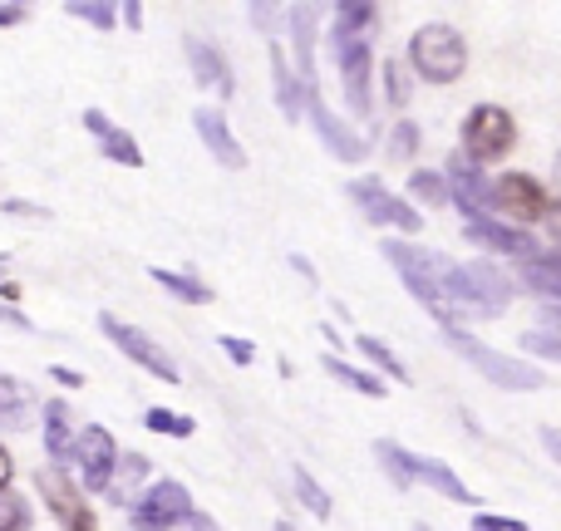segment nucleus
Wrapping results in <instances>:
<instances>
[{"label":"nucleus","mask_w":561,"mask_h":531,"mask_svg":"<svg viewBox=\"0 0 561 531\" xmlns=\"http://www.w3.org/2000/svg\"><path fill=\"white\" fill-rule=\"evenodd\" d=\"M148 276H153V286H163L173 300H187V305H213V286H207V280H197V276H187V270L153 266Z\"/></svg>","instance_id":"nucleus-26"},{"label":"nucleus","mask_w":561,"mask_h":531,"mask_svg":"<svg viewBox=\"0 0 561 531\" xmlns=\"http://www.w3.org/2000/svg\"><path fill=\"white\" fill-rule=\"evenodd\" d=\"M330 55L340 65V89H345L350 118H375V55H369V35H350V30L330 25Z\"/></svg>","instance_id":"nucleus-6"},{"label":"nucleus","mask_w":561,"mask_h":531,"mask_svg":"<svg viewBox=\"0 0 561 531\" xmlns=\"http://www.w3.org/2000/svg\"><path fill=\"white\" fill-rule=\"evenodd\" d=\"M69 463L79 467V483L84 493H104L108 477H114V463H118V443L104 424H89L75 434V448H69Z\"/></svg>","instance_id":"nucleus-12"},{"label":"nucleus","mask_w":561,"mask_h":531,"mask_svg":"<svg viewBox=\"0 0 561 531\" xmlns=\"http://www.w3.org/2000/svg\"><path fill=\"white\" fill-rule=\"evenodd\" d=\"M523 349L537 359H557L561 365V335H547V330H523Z\"/></svg>","instance_id":"nucleus-37"},{"label":"nucleus","mask_w":561,"mask_h":531,"mask_svg":"<svg viewBox=\"0 0 561 531\" xmlns=\"http://www.w3.org/2000/svg\"><path fill=\"white\" fill-rule=\"evenodd\" d=\"M306 118L316 124V134H320V143L330 148V158H340V163H350V168L369 158V143L359 138V128L350 124L345 114H335V108H330L320 94L306 99Z\"/></svg>","instance_id":"nucleus-13"},{"label":"nucleus","mask_w":561,"mask_h":531,"mask_svg":"<svg viewBox=\"0 0 561 531\" xmlns=\"http://www.w3.org/2000/svg\"><path fill=\"white\" fill-rule=\"evenodd\" d=\"M183 49H187V65H193V79L203 89H213L217 99H232L237 94V79H232V65L227 55L203 35H183Z\"/></svg>","instance_id":"nucleus-16"},{"label":"nucleus","mask_w":561,"mask_h":531,"mask_svg":"<svg viewBox=\"0 0 561 531\" xmlns=\"http://www.w3.org/2000/svg\"><path fill=\"white\" fill-rule=\"evenodd\" d=\"M99 330H104V339H114V349L124 359H134L138 369H148L153 379H163V384H183V369H178V359L168 355L163 345H158L148 330L128 325V320H118L114 310H99Z\"/></svg>","instance_id":"nucleus-9"},{"label":"nucleus","mask_w":561,"mask_h":531,"mask_svg":"<svg viewBox=\"0 0 561 531\" xmlns=\"http://www.w3.org/2000/svg\"><path fill=\"white\" fill-rule=\"evenodd\" d=\"M65 15L79 20V25H94V30H114L118 25V5H108V0H69Z\"/></svg>","instance_id":"nucleus-33"},{"label":"nucleus","mask_w":561,"mask_h":531,"mask_svg":"<svg viewBox=\"0 0 561 531\" xmlns=\"http://www.w3.org/2000/svg\"><path fill=\"white\" fill-rule=\"evenodd\" d=\"M217 345H222V355L232 359L237 369H252V365H256V345H252V339H242V335H222Z\"/></svg>","instance_id":"nucleus-38"},{"label":"nucleus","mask_w":561,"mask_h":531,"mask_svg":"<svg viewBox=\"0 0 561 531\" xmlns=\"http://www.w3.org/2000/svg\"><path fill=\"white\" fill-rule=\"evenodd\" d=\"M542 448L561 463V428H542Z\"/></svg>","instance_id":"nucleus-49"},{"label":"nucleus","mask_w":561,"mask_h":531,"mask_svg":"<svg viewBox=\"0 0 561 531\" xmlns=\"http://www.w3.org/2000/svg\"><path fill=\"white\" fill-rule=\"evenodd\" d=\"M193 128H197V138L207 143V153H213L217 163L232 168V173H242V168H247V148L237 143V134H232V124H227L222 108H213V104L193 108Z\"/></svg>","instance_id":"nucleus-17"},{"label":"nucleus","mask_w":561,"mask_h":531,"mask_svg":"<svg viewBox=\"0 0 561 531\" xmlns=\"http://www.w3.org/2000/svg\"><path fill=\"white\" fill-rule=\"evenodd\" d=\"M272 84H276V108L296 124V118H306V84H300V74L290 69V55L280 39H272Z\"/></svg>","instance_id":"nucleus-21"},{"label":"nucleus","mask_w":561,"mask_h":531,"mask_svg":"<svg viewBox=\"0 0 561 531\" xmlns=\"http://www.w3.org/2000/svg\"><path fill=\"white\" fill-rule=\"evenodd\" d=\"M316 5H286V30H290V45H296V74L306 84V94H320L316 84Z\"/></svg>","instance_id":"nucleus-20"},{"label":"nucleus","mask_w":561,"mask_h":531,"mask_svg":"<svg viewBox=\"0 0 561 531\" xmlns=\"http://www.w3.org/2000/svg\"><path fill=\"white\" fill-rule=\"evenodd\" d=\"M458 143H463L458 153L488 173V168L503 163L517 148V118L507 114L503 104H473L463 114V124H458Z\"/></svg>","instance_id":"nucleus-5"},{"label":"nucleus","mask_w":561,"mask_h":531,"mask_svg":"<svg viewBox=\"0 0 561 531\" xmlns=\"http://www.w3.org/2000/svg\"><path fill=\"white\" fill-rule=\"evenodd\" d=\"M355 349H359V359H365L369 369H375L379 379H409V369H404V359L394 355V349L385 345V339H375V335H355Z\"/></svg>","instance_id":"nucleus-27"},{"label":"nucleus","mask_w":561,"mask_h":531,"mask_svg":"<svg viewBox=\"0 0 561 531\" xmlns=\"http://www.w3.org/2000/svg\"><path fill=\"white\" fill-rule=\"evenodd\" d=\"M414 531H428V527H424V522H414Z\"/></svg>","instance_id":"nucleus-55"},{"label":"nucleus","mask_w":561,"mask_h":531,"mask_svg":"<svg viewBox=\"0 0 561 531\" xmlns=\"http://www.w3.org/2000/svg\"><path fill=\"white\" fill-rule=\"evenodd\" d=\"M10 477H15V458H10V448L0 443V493L10 487Z\"/></svg>","instance_id":"nucleus-48"},{"label":"nucleus","mask_w":561,"mask_h":531,"mask_svg":"<svg viewBox=\"0 0 561 531\" xmlns=\"http://www.w3.org/2000/svg\"><path fill=\"white\" fill-rule=\"evenodd\" d=\"M409 197H419L424 207H448V183L438 168H414L409 173Z\"/></svg>","instance_id":"nucleus-31"},{"label":"nucleus","mask_w":561,"mask_h":531,"mask_svg":"<svg viewBox=\"0 0 561 531\" xmlns=\"http://www.w3.org/2000/svg\"><path fill=\"white\" fill-rule=\"evenodd\" d=\"M272 531H296V527H290V522H276V527H272Z\"/></svg>","instance_id":"nucleus-54"},{"label":"nucleus","mask_w":561,"mask_h":531,"mask_svg":"<svg viewBox=\"0 0 561 531\" xmlns=\"http://www.w3.org/2000/svg\"><path fill=\"white\" fill-rule=\"evenodd\" d=\"M193 512H197V503L178 477H153L148 493L128 507V527L134 531H173V527H187Z\"/></svg>","instance_id":"nucleus-10"},{"label":"nucleus","mask_w":561,"mask_h":531,"mask_svg":"<svg viewBox=\"0 0 561 531\" xmlns=\"http://www.w3.org/2000/svg\"><path fill=\"white\" fill-rule=\"evenodd\" d=\"M542 232H547V246H552V252H561V203H547Z\"/></svg>","instance_id":"nucleus-43"},{"label":"nucleus","mask_w":561,"mask_h":531,"mask_svg":"<svg viewBox=\"0 0 561 531\" xmlns=\"http://www.w3.org/2000/svg\"><path fill=\"white\" fill-rule=\"evenodd\" d=\"M35 487L45 493L49 512H55V522L65 527V531H99V517H94V507H89V497L79 493L75 477H69L59 463L55 467H39Z\"/></svg>","instance_id":"nucleus-11"},{"label":"nucleus","mask_w":561,"mask_h":531,"mask_svg":"<svg viewBox=\"0 0 561 531\" xmlns=\"http://www.w3.org/2000/svg\"><path fill=\"white\" fill-rule=\"evenodd\" d=\"M290 266H296V270H300V276H306V280H310V286H316V266H310V262H306V256H290Z\"/></svg>","instance_id":"nucleus-51"},{"label":"nucleus","mask_w":561,"mask_h":531,"mask_svg":"<svg viewBox=\"0 0 561 531\" xmlns=\"http://www.w3.org/2000/svg\"><path fill=\"white\" fill-rule=\"evenodd\" d=\"M148 483H153V463H148L144 453H118L114 477H108V487H104V493L114 497L118 507H134L138 497L148 493Z\"/></svg>","instance_id":"nucleus-22"},{"label":"nucleus","mask_w":561,"mask_h":531,"mask_svg":"<svg viewBox=\"0 0 561 531\" xmlns=\"http://www.w3.org/2000/svg\"><path fill=\"white\" fill-rule=\"evenodd\" d=\"M39 414H45V453L55 458V463H65L69 448H75V418H69V404L65 399H49Z\"/></svg>","instance_id":"nucleus-24"},{"label":"nucleus","mask_w":561,"mask_h":531,"mask_svg":"<svg viewBox=\"0 0 561 531\" xmlns=\"http://www.w3.org/2000/svg\"><path fill=\"white\" fill-rule=\"evenodd\" d=\"M379 256H385V262L394 266V276L404 280L409 296H414L419 305H424L428 315L438 320V330H444V325H458L454 310H448V305H444V296H438V270L448 266V256H444V252H428V246L409 242V236H385V242H379Z\"/></svg>","instance_id":"nucleus-3"},{"label":"nucleus","mask_w":561,"mask_h":531,"mask_svg":"<svg viewBox=\"0 0 561 531\" xmlns=\"http://www.w3.org/2000/svg\"><path fill=\"white\" fill-rule=\"evenodd\" d=\"M409 483H414V487H434V493H438V497H448V503L478 507L473 487H468L463 477H458L454 467L444 463V458H424V453H409Z\"/></svg>","instance_id":"nucleus-19"},{"label":"nucleus","mask_w":561,"mask_h":531,"mask_svg":"<svg viewBox=\"0 0 561 531\" xmlns=\"http://www.w3.org/2000/svg\"><path fill=\"white\" fill-rule=\"evenodd\" d=\"M0 325H10V330H25V335H30V330H35V320H30L20 305H5V300H0Z\"/></svg>","instance_id":"nucleus-45"},{"label":"nucleus","mask_w":561,"mask_h":531,"mask_svg":"<svg viewBox=\"0 0 561 531\" xmlns=\"http://www.w3.org/2000/svg\"><path fill=\"white\" fill-rule=\"evenodd\" d=\"M488 217L507 227H527L542 222L547 217V187L537 183L533 173H503V177H488Z\"/></svg>","instance_id":"nucleus-7"},{"label":"nucleus","mask_w":561,"mask_h":531,"mask_svg":"<svg viewBox=\"0 0 561 531\" xmlns=\"http://www.w3.org/2000/svg\"><path fill=\"white\" fill-rule=\"evenodd\" d=\"M345 193H350V203H355L359 212H365V222H369V227H389V232H404L409 242H414L419 227H424L419 207L409 203V197L389 193V187L379 183L375 173H369V177H350Z\"/></svg>","instance_id":"nucleus-8"},{"label":"nucleus","mask_w":561,"mask_h":531,"mask_svg":"<svg viewBox=\"0 0 561 531\" xmlns=\"http://www.w3.org/2000/svg\"><path fill=\"white\" fill-rule=\"evenodd\" d=\"M5 266H10V256H5V252H0V276H5Z\"/></svg>","instance_id":"nucleus-53"},{"label":"nucleus","mask_w":561,"mask_h":531,"mask_svg":"<svg viewBox=\"0 0 561 531\" xmlns=\"http://www.w3.org/2000/svg\"><path fill=\"white\" fill-rule=\"evenodd\" d=\"M30 522H35L30 497L15 493V487H5V493H0V531H30Z\"/></svg>","instance_id":"nucleus-34"},{"label":"nucleus","mask_w":561,"mask_h":531,"mask_svg":"<svg viewBox=\"0 0 561 531\" xmlns=\"http://www.w3.org/2000/svg\"><path fill=\"white\" fill-rule=\"evenodd\" d=\"M444 183H448V203L468 217V222H488V173L473 168L463 153H454L444 163Z\"/></svg>","instance_id":"nucleus-15"},{"label":"nucleus","mask_w":561,"mask_h":531,"mask_svg":"<svg viewBox=\"0 0 561 531\" xmlns=\"http://www.w3.org/2000/svg\"><path fill=\"white\" fill-rule=\"evenodd\" d=\"M187 531H217V522L207 512H193V517H187Z\"/></svg>","instance_id":"nucleus-50"},{"label":"nucleus","mask_w":561,"mask_h":531,"mask_svg":"<svg viewBox=\"0 0 561 531\" xmlns=\"http://www.w3.org/2000/svg\"><path fill=\"white\" fill-rule=\"evenodd\" d=\"M320 365H325L330 379H340L345 389H355V394H365V399H385L389 394V384L375 374V369H359V365H350V359H340V355H325Z\"/></svg>","instance_id":"nucleus-25"},{"label":"nucleus","mask_w":561,"mask_h":531,"mask_svg":"<svg viewBox=\"0 0 561 531\" xmlns=\"http://www.w3.org/2000/svg\"><path fill=\"white\" fill-rule=\"evenodd\" d=\"M468 69V39L448 20H428L409 35V74H419L424 84H454Z\"/></svg>","instance_id":"nucleus-4"},{"label":"nucleus","mask_w":561,"mask_h":531,"mask_svg":"<svg viewBox=\"0 0 561 531\" xmlns=\"http://www.w3.org/2000/svg\"><path fill=\"white\" fill-rule=\"evenodd\" d=\"M335 25L350 30V35H369L379 25V5L375 0H340L335 5Z\"/></svg>","instance_id":"nucleus-29"},{"label":"nucleus","mask_w":561,"mask_h":531,"mask_svg":"<svg viewBox=\"0 0 561 531\" xmlns=\"http://www.w3.org/2000/svg\"><path fill=\"white\" fill-rule=\"evenodd\" d=\"M118 20H124L128 30H144V5H138V0H124V5H118Z\"/></svg>","instance_id":"nucleus-47"},{"label":"nucleus","mask_w":561,"mask_h":531,"mask_svg":"<svg viewBox=\"0 0 561 531\" xmlns=\"http://www.w3.org/2000/svg\"><path fill=\"white\" fill-rule=\"evenodd\" d=\"M0 212H10V217H35V222H45V217H49V207L25 203V197H5V203H0Z\"/></svg>","instance_id":"nucleus-42"},{"label":"nucleus","mask_w":561,"mask_h":531,"mask_svg":"<svg viewBox=\"0 0 561 531\" xmlns=\"http://www.w3.org/2000/svg\"><path fill=\"white\" fill-rule=\"evenodd\" d=\"M379 74H385L389 108H409V99H414V74H409L404 59H385V65H379Z\"/></svg>","instance_id":"nucleus-30"},{"label":"nucleus","mask_w":561,"mask_h":531,"mask_svg":"<svg viewBox=\"0 0 561 531\" xmlns=\"http://www.w3.org/2000/svg\"><path fill=\"white\" fill-rule=\"evenodd\" d=\"M517 286H527L542 300H561V252L542 246V256H533V262L517 266Z\"/></svg>","instance_id":"nucleus-23"},{"label":"nucleus","mask_w":561,"mask_h":531,"mask_svg":"<svg viewBox=\"0 0 561 531\" xmlns=\"http://www.w3.org/2000/svg\"><path fill=\"white\" fill-rule=\"evenodd\" d=\"M290 483H296V497H300V507H306L316 522H330V493L310 477V467H300V463H290Z\"/></svg>","instance_id":"nucleus-28"},{"label":"nucleus","mask_w":561,"mask_h":531,"mask_svg":"<svg viewBox=\"0 0 561 531\" xmlns=\"http://www.w3.org/2000/svg\"><path fill=\"white\" fill-rule=\"evenodd\" d=\"M438 339H444V345L454 349L463 365H473L478 374L488 379V384L507 389V394H537V389L547 384V374L537 365H527V359L503 355V349L483 345V339H478L473 330H463V325H444V330H438Z\"/></svg>","instance_id":"nucleus-2"},{"label":"nucleus","mask_w":561,"mask_h":531,"mask_svg":"<svg viewBox=\"0 0 561 531\" xmlns=\"http://www.w3.org/2000/svg\"><path fill=\"white\" fill-rule=\"evenodd\" d=\"M30 20V5H20V0H0V30H15Z\"/></svg>","instance_id":"nucleus-44"},{"label":"nucleus","mask_w":561,"mask_h":531,"mask_svg":"<svg viewBox=\"0 0 561 531\" xmlns=\"http://www.w3.org/2000/svg\"><path fill=\"white\" fill-rule=\"evenodd\" d=\"M419 138L424 134H419L414 118H399V124L389 128V158H394V163H409V158L419 153Z\"/></svg>","instance_id":"nucleus-36"},{"label":"nucleus","mask_w":561,"mask_h":531,"mask_svg":"<svg viewBox=\"0 0 561 531\" xmlns=\"http://www.w3.org/2000/svg\"><path fill=\"white\" fill-rule=\"evenodd\" d=\"M49 379H55V384H65V389L84 384V374H79V369H69V365H49Z\"/></svg>","instance_id":"nucleus-46"},{"label":"nucleus","mask_w":561,"mask_h":531,"mask_svg":"<svg viewBox=\"0 0 561 531\" xmlns=\"http://www.w3.org/2000/svg\"><path fill=\"white\" fill-rule=\"evenodd\" d=\"M463 236L473 246H483L488 256H513L517 266L533 262V256H542V242H537L527 227H507V222H497V217H488V222H468Z\"/></svg>","instance_id":"nucleus-14"},{"label":"nucleus","mask_w":561,"mask_h":531,"mask_svg":"<svg viewBox=\"0 0 561 531\" xmlns=\"http://www.w3.org/2000/svg\"><path fill=\"white\" fill-rule=\"evenodd\" d=\"M247 15L256 20V30H276V20H286V5H266V0H256V5H247Z\"/></svg>","instance_id":"nucleus-41"},{"label":"nucleus","mask_w":561,"mask_h":531,"mask_svg":"<svg viewBox=\"0 0 561 531\" xmlns=\"http://www.w3.org/2000/svg\"><path fill=\"white\" fill-rule=\"evenodd\" d=\"M79 124L89 128V134L99 138V153L108 158V163L118 168H144V148H138V138L128 134V128H118L114 118L104 114V108H84V118Z\"/></svg>","instance_id":"nucleus-18"},{"label":"nucleus","mask_w":561,"mask_h":531,"mask_svg":"<svg viewBox=\"0 0 561 531\" xmlns=\"http://www.w3.org/2000/svg\"><path fill=\"white\" fill-rule=\"evenodd\" d=\"M144 424L153 428V434H163V438H193V434H197V418L173 414V408H148Z\"/></svg>","instance_id":"nucleus-35"},{"label":"nucleus","mask_w":561,"mask_h":531,"mask_svg":"<svg viewBox=\"0 0 561 531\" xmlns=\"http://www.w3.org/2000/svg\"><path fill=\"white\" fill-rule=\"evenodd\" d=\"M20 404H25V394H20V384L10 374H0V418H10V424H20Z\"/></svg>","instance_id":"nucleus-39"},{"label":"nucleus","mask_w":561,"mask_h":531,"mask_svg":"<svg viewBox=\"0 0 561 531\" xmlns=\"http://www.w3.org/2000/svg\"><path fill=\"white\" fill-rule=\"evenodd\" d=\"M438 296L454 310V320H497L517 300V280L497 262L478 256V262H448L438 270Z\"/></svg>","instance_id":"nucleus-1"},{"label":"nucleus","mask_w":561,"mask_h":531,"mask_svg":"<svg viewBox=\"0 0 561 531\" xmlns=\"http://www.w3.org/2000/svg\"><path fill=\"white\" fill-rule=\"evenodd\" d=\"M375 458H379V467L389 473V483H394L399 493H409V487H414V483H409V448L404 443H394V438H379Z\"/></svg>","instance_id":"nucleus-32"},{"label":"nucleus","mask_w":561,"mask_h":531,"mask_svg":"<svg viewBox=\"0 0 561 531\" xmlns=\"http://www.w3.org/2000/svg\"><path fill=\"white\" fill-rule=\"evenodd\" d=\"M552 183H557V197H561V153H557V163H552Z\"/></svg>","instance_id":"nucleus-52"},{"label":"nucleus","mask_w":561,"mask_h":531,"mask_svg":"<svg viewBox=\"0 0 561 531\" xmlns=\"http://www.w3.org/2000/svg\"><path fill=\"white\" fill-rule=\"evenodd\" d=\"M473 531H527V522L503 517V512H473Z\"/></svg>","instance_id":"nucleus-40"}]
</instances>
